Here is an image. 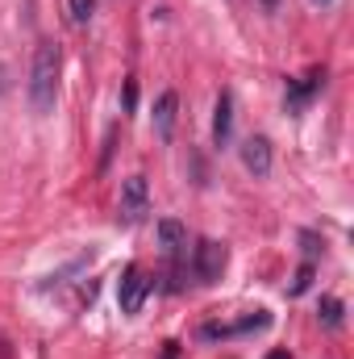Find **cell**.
Wrapping results in <instances>:
<instances>
[{"mask_svg":"<svg viewBox=\"0 0 354 359\" xmlns=\"http://www.w3.org/2000/svg\"><path fill=\"white\" fill-rule=\"evenodd\" d=\"M59 72H63V50L55 42H38L34 63H29V84H25L29 109L38 117H46L55 109V100H59Z\"/></svg>","mask_w":354,"mask_h":359,"instance_id":"obj_1","label":"cell"},{"mask_svg":"<svg viewBox=\"0 0 354 359\" xmlns=\"http://www.w3.org/2000/svg\"><path fill=\"white\" fill-rule=\"evenodd\" d=\"M225 264H229L225 243H213V238H200V243H196V251H192V276H196L200 284H217L221 271H225Z\"/></svg>","mask_w":354,"mask_h":359,"instance_id":"obj_2","label":"cell"},{"mask_svg":"<svg viewBox=\"0 0 354 359\" xmlns=\"http://www.w3.org/2000/svg\"><path fill=\"white\" fill-rule=\"evenodd\" d=\"M150 288H155V280H150L146 271L138 268V264L121 271V284H117V301H121V313H138V309L146 305Z\"/></svg>","mask_w":354,"mask_h":359,"instance_id":"obj_3","label":"cell"},{"mask_svg":"<svg viewBox=\"0 0 354 359\" xmlns=\"http://www.w3.org/2000/svg\"><path fill=\"white\" fill-rule=\"evenodd\" d=\"M146 213H150L146 176H129L121 184V222H125V226H138V222H146Z\"/></svg>","mask_w":354,"mask_h":359,"instance_id":"obj_4","label":"cell"},{"mask_svg":"<svg viewBox=\"0 0 354 359\" xmlns=\"http://www.w3.org/2000/svg\"><path fill=\"white\" fill-rule=\"evenodd\" d=\"M242 163H246V172L255 180L271 176V142H267L263 134H250V138L242 142Z\"/></svg>","mask_w":354,"mask_h":359,"instance_id":"obj_5","label":"cell"},{"mask_svg":"<svg viewBox=\"0 0 354 359\" xmlns=\"http://www.w3.org/2000/svg\"><path fill=\"white\" fill-rule=\"evenodd\" d=\"M271 326V313H250V318H242V322H234V326H204L200 330V339H238V334H250V330H267Z\"/></svg>","mask_w":354,"mask_h":359,"instance_id":"obj_6","label":"cell"},{"mask_svg":"<svg viewBox=\"0 0 354 359\" xmlns=\"http://www.w3.org/2000/svg\"><path fill=\"white\" fill-rule=\"evenodd\" d=\"M321 84H325V67H313L300 84H288V109H292V113H300V109L321 92Z\"/></svg>","mask_w":354,"mask_h":359,"instance_id":"obj_7","label":"cell"},{"mask_svg":"<svg viewBox=\"0 0 354 359\" xmlns=\"http://www.w3.org/2000/svg\"><path fill=\"white\" fill-rule=\"evenodd\" d=\"M176 109H179V96L176 92H163L159 100H155V134L163 138V142H171V134H176Z\"/></svg>","mask_w":354,"mask_h":359,"instance_id":"obj_8","label":"cell"},{"mask_svg":"<svg viewBox=\"0 0 354 359\" xmlns=\"http://www.w3.org/2000/svg\"><path fill=\"white\" fill-rule=\"evenodd\" d=\"M159 243H163V255L167 259H179L187 251V226L176 222V217H163L159 222Z\"/></svg>","mask_w":354,"mask_h":359,"instance_id":"obj_9","label":"cell"},{"mask_svg":"<svg viewBox=\"0 0 354 359\" xmlns=\"http://www.w3.org/2000/svg\"><path fill=\"white\" fill-rule=\"evenodd\" d=\"M229 130H234V96L221 92L217 96V109H213V142L217 147H229Z\"/></svg>","mask_w":354,"mask_h":359,"instance_id":"obj_10","label":"cell"},{"mask_svg":"<svg viewBox=\"0 0 354 359\" xmlns=\"http://www.w3.org/2000/svg\"><path fill=\"white\" fill-rule=\"evenodd\" d=\"M342 309H346V305H342L338 297H321V322H325L330 330H338V326H342Z\"/></svg>","mask_w":354,"mask_h":359,"instance_id":"obj_11","label":"cell"},{"mask_svg":"<svg viewBox=\"0 0 354 359\" xmlns=\"http://www.w3.org/2000/svg\"><path fill=\"white\" fill-rule=\"evenodd\" d=\"M67 8H71V21L76 25H88L92 13H96V0H67Z\"/></svg>","mask_w":354,"mask_h":359,"instance_id":"obj_12","label":"cell"},{"mask_svg":"<svg viewBox=\"0 0 354 359\" xmlns=\"http://www.w3.org/2000/svg\"><path fill=\"white\" fill-rule=\"evenodd\" d=\"M309 284H313V264H304V268L296 271V280H292V297H300V292H309Z\"/></svg>","mask_w":354,"mask_h":359,"instance_id":"obj_13","label":"cell"},{"mask_svg":"<svg viewBox=\"0 0 354 359\" xmlns=\"http://www.w3.org/2000/svg\"><path fill=\"white\" fill-rule=\"evenodd\" d=\"M300 243H304V251H309V259H313V255H317V251H321V247H317V234H309V230H304V234H300Z\"/></svg>","mask_w":354,"mask_h":359,"instance_id":"obj_14","label":"cell"},{"mask_svg":"<svg viewBox=\"0 0 354 359\" xmlns=\"http://www.w3.org/2000/svg\"><path fill=\"white\" fill-rule=\"evenodd\" d=\"M134 100H138V84L129 80V84H125V109H134Z\"/></svg>","mask_w":354,"mask_h":359,"instance_id":"obj_15","label":"cell"},{"mask_svg":"<svg viewBox=\"0 0 354 359\" xmlns=\"http://www.w3.org/2000/svg\"><path fill=\"white\" fill-rule=\"evenodd\" d=\"M163 359H176V343H167V351H163Z\"/></svg>","mask_w":354,"mask_h":359,"instance_id":"obj_16","label":"cell"},{"mask_svg":"<svg viewBox=\"0 0 354 359\" xmlns=\"http://www.w3.org/2000/svg\"><path fill=\"white\" fill-rule=\"evenodd\" d=\"M275 4H279V0H263V8H275Z\"/></svg>","mask_w":354,"mask_h":359,"instance_id":"obj_17","label":"cell"},{"mask_svg":"<svg viewBox=\"0 0 354 359\" xmlns=\"http://www.w3.org/2000/svg\"><path fill=\"white\" fill-rule=\"evenodd\" d=\"M271 359H288V355H283V351H275V355H271Z\"/></svg>","mask_w":354,"mask_h":359,"instance_id":"obj_18","label":"cell"},{"mask_svg":"<svg viewBox=\"0 0 354 359\" xmlns=\"http://www.w3.org/2000/svg\"><path fill=\"white\" fill-rule=\"evenodd\" d=\"M317 4H330V0H317Z\"/></svg>","mask_w":354,"mask_h":359,"instance_id":"obj_19","label":"cell"}]
</instances>
